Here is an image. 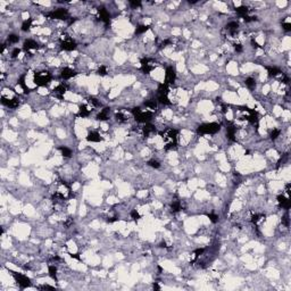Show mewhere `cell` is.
Segmentation results:
<instances>
[{"instance_id": "cell-22", "label": "cell", "mask_w": 291, "mask_h": 291, "mask_svg": "<svg viewBox=\"0 0 291 291\" xmlns=\"http://www.w3.org/2000/svg\"><path fill=\"white\" fill-rule=\"evenodd\" d=\"M158 96H167L169 94V85L166 83H160L157 89Z\"/></svg>"}, {"instance_id": "cell-45", "label": "cell", "mask_w": 291, "mask_h": 291, "mask_svg": "<svg viewBox=\"0 0 291 291\" xmlns=\"http://www.w3.org/2000/svg\"><path fill=\"white\" fill-rule=\"evenodd\" d=\"M282 29L286 31V32H289V31H291V24L289 22H283L282 23Z\"/></svg>"}, {"instance_id": "cell-10", "label": "cell", "mask_w": 291, "mask_h": 291, "mask_svg": "<svg viewBox=\"0 0 291 291\" xmlns=\"http://www.w3.org/2000/svg\"><path fill=\"white\" fill-rule=\"evenodd\" d=\"M98 18L100 22L108 25L110 22V14L108 13V10L105 7H100V8H98Z\"/></svg>"}, {"instance_id": "cell-56", "label": "cell", "mask_w": 291, "mask_h": 291, "mask_svg": "<svg viewBox=\"0 0 291 291\" xmlns=\"http://www.w3.org/2000/svg\"><path fill=\"white\" fill-rule=\"evenodd\" d=\"M153 288L155 289V290H159V289H160V286H158V283H156V282L153 284Z\"/></svg>"}, {"instance_id": "cell-2", "label": "cell", "mask_w": 291, "mask_h": 291, "mask_svg": "<svg viewBox=\"0 0 291 291\" xmlns=\"http://www.w3.org/2000/svg\"><path fill=\"white\" fill-rule=\"evenodd\" d=\"M51 74L48 71H41V72H36L34 73V77H33V81L36 83L38 87H46L50 83Z\"/></svg>"}, {"instance_id": "cell-43", "label": "cell", "mask_w": 291, "mask_h": 291, "mask_svg": "<svg viewBox=\"0 0 291 291\" xmlns=\"http://www.w3.org/2000/svg\"><path fill=\"white\" fill-rule=\"evenodd\" d=\"M130 215H131V217H132V220L134 221H139L140 218H141V216H140V214L138 213V210L137 209H133L131 210V213H130Z\"/></svg>"}, {"instance_id": "cell-26", "label": "cell", "mask_w": 291, "mask_h": 291, "mask_svg": "<svg viewBox=\"0 0 291 291\" xmlns=\"http://www.w3.org/2000/svg\"><path fill=\"white\" fill-rule=\"evenodd\" d=\"M32 22H33V20H32V18H27V20H25L23 23H22L20 30L23 31V32H27V31H30L31 26H32Z\"/></svg>"}, {"instance_id": "cell-46", "label": "cell", "mask_w": 291, "mask_h": 291, "mask_svg": "<svg viewBox=\"0 0 291 291\" xmlns=\"http://www.w3.org/2000/svg\"><path fill=\"white\" fill-rule=\"evenodd\" d=\"M243 20H245L246 23H250V22L257 20V17L256 16H246V17H243Z\"/></svg>"}, {"instance_id": "cell-21", "label": "cell", "mask_w": 291, "mask_h": 291, "mask_svg": "<svg viewBox=\"0 0 291 291\" xmlns=\"http://www.w3.org/2000/svg\"><path fill=\"white\" fill-rule=\"evenodd\" d=\"M109 108L106 107L104 108L101 112L99 113L97 115V119H99V121H107L108 118H109Z\"/></svg>"}, {"instance_id": "cell-51", "label": "cell", "mask_w": 291, "mask_h": 291, "mask_svg": "<svg viewBox=\"0 0 291 291\" xmlns=\"http://www.w3.org/2000/svg\"><path fill=\"white\" fill-rule=\"evenodd\" d=\"M250 42H251V46H252V48H255V49H258V48H262V47L259 46V45H258V43H257V42H256V41H255V39H251Z\"/></svg>"}, {"instance_id": "cell-34", "label": "cell", "mask_w": 291, "mask_h": 291, "mask_svg": "<svg viewBox=\"0 0 291 291\" xmlns=\"http://www.w3.org/2000/svg\"><path fill=\"white\" fill-rule=\"evenodd\" d=\"M165 150H174V149L178 148V142L173 141V142H166V146L164 147Z\"/></svg>"}, {"instance_id": "cell-47", "label": "cell", "mask_w": 291, "mask_h": 291, "mask_svg": "<svg viewBox=\"0 0 291 291\" xmlns=\"http://www.w3.org/2000/svg\"><path fill=\"white\" fill-rule=\"evenodd\" d=\"M20 48H14L13 51H11V58H16V57L20 55Z\"/></svg>"}, {"instance_id": "cell-9", "label": "cell", "mask_w": 291, "mask_h": 291, "mask_svg": "<svg viewBox=\"0 0 291 291\" xmlns=\"http://www.w3.org/2000/svg\"><path fill=\"white\" fill-rule=\"evenodd\" d=\"M175 80H176L175 70L172 66L166 67V71H165V81H164V83H166L167 85H169V84H173L174 82H175Z\"/></svg>"}, {"instance_id": "cell-19", "label": "cell", "mask_w": 291, "mask_h": 291, "mask_svg": "<svg viewBox=\"0 0 291 291\" xmlns=\"http://www.w3.org/2000/svg\"><path fill=\"white\" fill-rule=\"evenodd\" d=\"M91 114V109L89 108V106L88 105H82V106H80V108H79V113H77V116L79 117H88L89 115Z\"/></svg>"}, {"instance_id": "cell-15", "label": "cell", "mask_w": 291, "mask_h": 291, "mask_svg": "<svg viewBox=\"0 0 291 291\" xmlns=\"http://www.w3.org/2000/svg\"><path fill=\"white\" fill-rule=\"evenodd\" d=\"M277 203H279V206L284 208L286 210H288L290 208V199L286 198L284 194H279L277 196Z\"/></svg>"}, {"instance_id": "cell-20", "label": "cell", "mask_w": 291, "mask_h": 291, "mask_svg": "<svg viewBox=\"0 0 291 291\" xmlns=\"http://www.w3.org/2000/svg\"><path fill=\"white\" fill-rule=\"evenodd\" d=\"M225 29L228 30V32L230 33L231 36H235V33H238V29H239V24L237 22H230L228 23Z\"/></svg>"}, {"instance_id": "cell-36", "label": "cell", "mask_w": 291, "mask_h": 291, "mask_svg": "<svg viewBox=\"0 0 291 291\" xmlns=\"http://www.w3.org/2000/svg\"><path fill=\"white\" fill-rule=\"evenodd\" d=\"M7 41L9 43H17L20 41V36H16V34H9L8 38H7Z\"/></svg>"}, {"instance_id": "cell-18", "label": "cell", "mask_w": 291, "mask_h": 291, "mask_svg": "<svg viewBox=\"0 0 291 291\" xmlns=\"http://www.w3.org/2000/svg\"><path fill=\"white\" fill-rule=\"evenodd\" d=\"M235 133H237V128L232 124H229L226 126V137L230 141H235Z\"/></svg>"}, {"instance_id": "cell-29", "label": "cell", "mask_w": 291, "mask_h": 291, "mask_svg": "<svg viewBox=\"0 0 291 291\" xmlns=\"http://www.w3.org/2000/svg\"><path fill=\"white\" fill-rule=\"evenodd\" d=\"M48 273L52 280L57 281V268L55 265H49L48 266Z\"/></svg>"}, {"instance_id": "cell-12", "label": "cell", "mask_w": 291, "mask_h": 291, "mask_svg": "<svg viewBox=\"0 0 291 291\" xmlns=\"http://www.w3.org/2000/svg\"><path fill=\"white\" fill-rule=\"evenodd\" d=\"M39 48V45L36 43L34 40H32V39H27V40L24 41V43H23V49L27 52V51H31V50H36Z\"/></svg>"}, {"instance_id": "cell-11", "label": "cell", "mask_w": 291, "mask_h": 291, "mask_svg": "<svg viewBox=\"0 0 291 291\" xmlns=\"http://www.w3.org/2000/svg\"><path fill=\"white\" fill-rule=\"evenodd\" d=\"M1 104L2 105H5L6 107H9V108H16L18 107V105H20V99L18 98H6L5 96H2L1 97Z\"/></svg>"}, {"instance_id": "cell-54", "label": "cell", "mask_w": 291, "mask_h": 291, "mask_svg": "<svg viewBox=\"0 0 291 291\" xmlns=\"http://www.w3.org/2000/svg\"><path fill=\"white\" fill-rule=\"evenodd\" d=\"M282 82H283L284 84H288V83H289V77L286 76V75H283V74H282Z\"/></svg>"}, {"instance_id": "cell-49", "label": "cell", "mask_w": 291, "mask_h": 291, "mask_svg": "<svg viewBox=\"0 0 291 291\" xmlns=\"http://www.w3.org/2000/svg\"><path fill=\"white\" fill-rule=\"evenodd\" d=\"M130 5H131V7H133V8H138V7L141 6V1H133V0H131V1H130Z\"/></svg>"}, {"instance_id": "cell-13", "label": "cell", "mask_w": 291, "mask_h": 291, "mask_svg": "<svg viewBox=\"0 0 291 291\" xmlns=\"http://www.w3.org/2000/svg\"><path fill=\"white\" fill-rule=\"evenodd\" d=\"M75 75H76V72L74 71V70H72V68H70V67H64L60 72V76L64 80H70V79L74 77Z\"/></svg>"}, {"instance_id": "cell-28", "label": "cell", "mask_w": 291, "mask_h": 291, "mask_svg": "<svg viewBox=\"0 0 291 291\" xmlns=\"http://www.w3.org/2000/svg\"><path fill=\"white\" fill-rule=\"evenodd\" d=\"M18 85L22 87L24 93H29V92H30V89H29V87L26 85V83H25V75H22V76L18 79Z\"/></svg>"}, {"instance_id": "cell-44", "label": "cell", "mask_w": 291, "mask_h": 291, "mask_svg": "<svg viewBox=\"0 0 291 291\" xmlns=\"http://www.w3.org/2000/svg\"><path fill=\"white\" fill-rule=\"evenodd\" d=\"M205 248H198V249H196V250L193 251V257H194V259H197L199 256H201L205 252Z\"/></svg>"}, {"instance_id": "cell-17", "label": "cell", "mask_w": 291, "mask_h": 291, "mask_svg": "<svg viewBox=\"0 0 291 291\" xmlns=\"http://www.w3.org/2000/svg\"><path fill=\"white\" fill-rule=\"evenodd\" d=\"M85 139H87V141H89V142H100V141L104 140L101 135L98 132H96V131L89 133Z\"/></svg>"}, {"instance_id": "cell-4", "label": "cell", "mask_w": 291, "mask_h": 291, "mask_svg": "<svg viewBox=\"0 0 291 291\" xmlns=\"http://www.w3.org/2000/svg\"><path fill=\"white\" fill-rule=\"evenodd\" d=\"M10 273H11V275H13V277H14V280L16 281V283L18 284L20 288L25 289V288L31 286V279L30 277H27L25 274L17 273V272H14V271H10Z\"/></svg>"}, {"instance_id": "cell-58", "label": "cell", "mask_w": 291, "mask_h": 291, "mask_svg": "<svg viewBox=\"0 0 291 291\" xmlns=\"http://www.w3.org/2000/svg\"><path fill=\"white\" fill-rule=\"evenodd\" d=\"M159 247H162V248H166V247H167V246H166V242H165V241H164V242H162Z\"/></svg>"}, {"instance_id": "cell-6", "label": "cell", "mask_w": 291, "mask_h": 291, "mask_svg": "<svg viewBox=\"0 0 291 291\" xmlns=\"http://www.w3.org/2000/svg\"><path fill=\"white\" fill-rule=\"evenodd\" d=\"M178 134H179V131L175 130V128H166L164 132H159V135H160L166 142H173V141H176Z\"/></svg>"}, {"instance_id": "cell-32", "label": "cell", "mask_w": 291, "mask_h": 291, "mask_svg": "<svg viewBox=\"0 0 291 291\" xmlns=\"http://www.w3.org/2000/svg\"><path fill=\"white\" fill-rule=\"evenodd\" d=\"M263 218H265V216L262 214H254L252 216H251V222H252V224H257V223H259L261 221H263Z\"/></svg>"}, {"instance_id": "cell-53", "label": "cell", "mask_w": 291, "mask_h": 291, "mask_svg": "<svg viewBox=\"0 0 291 291\" xmlns=\"http://www.w3.org/2000/svg\"><path fill=\"white\" fill-rule=\"evenodd\" d=\"M118 218L117 217H115V216H114V217H107V218H106V221H107L108 223H114V222H116Z\"/></svg>"}, {"instance_id": "cell-23", "label": "cell", "mask_w": 291, "mask_h": 291, "mask_svg": "<svg viewBox=\"0 0 291 291\" xmlns=\"http://www.w3.org/2000/svg\"><path fill=\"white\" fill-rule=\"evenodd\" d=\"M267 73L270 77H276L282 74L281 70H279L277 67H267Z\"/></svg>"}, {"instance_id": "cell-52", "label": "cell", "mask_w": 291, "mask_h": 291, "mask_svg": "<svg viewBox=\"0 0 291 291\" xmlns=\"http://www.w3.org/2000/svg\"><path fill=\"white\" fill-rule=\"evenodd\" d=\"M234 50L237 51V52H242V46L241 45H234Z\"/></svg>"}, {"instance_id": "cell-39", "label": "cell", "mask_w": 291, "mask_h": 291, "mask_svg": "<svg viewBox=\"0 0 291 291\" xmlns=\"http://www.w3.org/2000/svg\"><path fill=\"white\" fill-rule=\"evenodd\" d=\"M158 102L163 104V105H169L171 100L169 99L167 96H158Z\"/></svg>"}, {"instance_id": "cell-48", "label": "cell", "mask_w": 291, "mask_h": 291, "mask_svg": "<svg viewBox=\"0 0 291 291\" xmlns=\"http://www.w3.org/2000/svg\"><path fill=\"white\" fill-rule=\"evenodd\" d=\"M39 290H54L55 288L51 286H48V284H45V286H38Z\"/></svg>"}, {"instance_id": "cell-7", "label": "cell", "mask_w": 291, "mask_h": 291, "mask_svg": "<svg viewBox=\"0 0 291 291\" xmlns=\"http://www.w3.org/2000/svg\"><path fill=\"white\" fill-rule=\"evenodd\" d=\"M47 17H49L51 20H67L68 11L65 8H58V9L49 13V14H47Z\"/></svg>"}, {"instance_id": "cell-37", "label": "cell", "mask_w": 291, "mask_h": 291, "mask_svg": "<svg viewBox=\"0 0 291 291\" xmlns=\"http://www.w3.org/2000/svg\"><path fill=\"white\" fill-rule=\"evenodd\" d=\"M115 117H116V121L119 123H124L128 121V117H126L124 114H122V113H117V114L115 115Z\"/></svg>"}, {"instance_id": "cell-33", "label": "cell", "mask_w": 291, "mask_h": 291, "mask_svg": "<svg viewBox=\"0 0 291 291\" xmlns=\"http://www.w3.org/2000/svg\"><path fill=\"white\" fill-rule=\"evenodd\" d=\"M149 29H150V27H149L148 25H139L138 27H137V30H135V33H137V34H142V33H144V32H147Z\"/></svg>"}, {"instance_id": "cell-1", "label": "cell", "mask_w": 291, "mask_h": 291, "mask_svg": "<svg viewBox=\"0 0 291 291\" xmlns=\"http://www.w3.org/2000/svg\"><path fill=\"white\" fill-rule=\"evenodd\" d=\"M153 114H155V112H151L148 109H141L140 107H134L132 109V115L134 116L135 121L138 123H142V124L150 122Z\"/></svg>"}, {"instance_id": "cell-31", "label": "cell", "mask_w": 291, "mask_h": 291, "mask_svg": "<svg viewBox=\"0 0 291 291\" xmlns=\"http://www.w3.org/2000/svg\"><path fill=\"white\" fill-rule=\"evenodd\" d=\"M245 83H246V85H247V88H248V89H250V90H254V89H255L256 82H255V80H254L252 77H248V79H246Z\"/></svg>"}, {"instance_id": "cell-30", "label": "cell", "mask_w": 291, "mask_h": 291, "mask_svg": "<svg viewBox=\"0 0 291 291\" xmlns=\"http://www.w3.org/2000/svg\"><path fill=\"white\" fill-rule=\"evenodd\" d=\"M235 11L240 16H242V17H246V16L248 15V13H249V9L246 6H240V7H237L235 8Z\"/></svg>"}, {"instance_id": "cell-57", "label": "cell", "mask_w": 291, "mask_h": 291, "mask_svg": "<svg viewBox=\"0 0 291 291\" xmlns=\"http://www.w3.org/2000/svg\"><path fill=\"white\" fill-rule=\"evenodd\" d=\"M286 193H288V194L290 193V184H289V183H288V184H286Z\"/></svg>"}, {"instance_id": "cell-3", "label": "cell", "mask_w": 291, "mask_h": 291, "mask_svg": "<svg viewBox=\"0 0 291 291\" xmlns=\"http://www.w3.org/2000/svg\"><path fill=\"white\" fill-rule=\"evenodd\" d=\"M221 130V125L218 123H205L197 128L198 134H215Z\"/></svg>"}, {"instance_id": "cell-38", "label": "cell", "mask_w": 291, "mask_h": 291, "mask_svg": "<svg viewBox=\"0 0 291 291\" xmlns=\"http://www.w3.org/2000/svg\"><path fill=\"white\" fill-rule=\"evenodd\" d=\"M89 104L91 105L92 107H99V106H100V101L98 100L97 98H94V97L89 98Z\"/></svg>"}, {"instance_id": "cell-8", "label": "cell", "mask_w": 291, "mask_h": 291, "mask_svg": "<svg viewBox=\"0 0 291 291\" xmlns=\"http://www.w3.org/2000/svg\"><path fill=\"white\" fill-rule=\"evenodd\" d=\"M156 67V63L155 60L150 59V58H143L141 59V71L144 74H149L150 72H153Z\"/></svg>"}, {"instance_id": "cell-42", "label": "cell", "mask_w": 291, "mask_h": 291, "mask_svg": "<svg viewBox=\"0 0 291 291\" xmlns=\"http://www.w3.org/2000/svg\"><path fill=\"white\" fill-rule=\"evenodd\" d=\"M207 217L209 218V221L212 222V223H217V222H218V215L214 214V213L207 214Z\"/></svg>"}, {"instance_id": "cell-41", "label": "cell", "mask_w": 291, "mask_h": 291, "mask_svg": "<svg viewBox=\"0 0 291 291\" xmlns=\"http://www.w3.org/2000/svg\"><path fill=\"white\" fill-rule=\"evenodd\" d=\"M107 73H108L107 67L104 66V65L99 67V68H98V71H97V74H98V75H100V76H105V75H107Z\"/></svg>"}, {"instance_id": "cell-14", "label": "cell", "mask_w": 291, "mask_h": 291, "mask_svg": "<svg viewBox=\"0 0 291 291\" xmlns=\"http://www.w3.org/2000/svg\"><path fill=\"white\" fill-rule=\"evenodd\" d=\"M66 90H67L66 85H64V84L61 83V84L57 85V87L54 89L52 94H54L56 98H58V99H63V98H64V94H65V92H66Z\"/></svg>"}, {"instance_id": "cell-5", "label": "cell", "mask_w": 291, "mask_h": 291, "mask_svg": "<svg viewBox=\"0 0 291 291\" xmlns=\"http://www.w3.org/2000/svg\"><path fill=\"white\" fill-rule=\"evenodd\" d=\"M60 48L65 51H73L76 49V42L72 39L70 36L65 34L60 39Z\"/></svg>"}, {"instance_id": "cell-27", "label": "cell", "mask_w": 291, "mask_h": 291, "mask_svg": "<svg viewBox=\"0 0 291 291\" xmlns=\"http://www.w3.org/2000/svg\"><path fill=\"white\" fill-rule=\"evenodd\" d=\"M182 209V206H181V201L180 200H173L172 204H171V210L173 213H178Z\"/></svg>"}, {"instance_id": "cell-55", "label": "cell", "mask_w": 291, "mask_h": 291, "mask_svg": "<svg viewBox=\"0 0 291 291\" xmlns=\"http://www.w3.org/2000/svg\"><path fill=\"white\" fill-rule=\"evenodd\" d=\"M70 256H71L72 258H74V259L80 261V256H79V254H70Z\"/></svg>"}, {"instance_id": "cell-16", "label": "cell", "mask_w": 291, "mask_h": 291, "mask_svg": "<svg viewBox=\"0 0 291 291\" xmlns=\"http://www.w3.org/2000/svg\"><path fill=\"white\" fill-rule=\"evenodd\" d=\"M156 132V128H155V125H153L151 123H146L144 125H143L142 128V133H143V137H149L151 133H155Z\"/></svg>"}, {"instance_id": "cell-24", "label": "cell", "mask_w": 291, "mask_h": 291, "mask_svg": "<svg viewBox=\"0 0 291 291\" xmlns=\"http://www.w3.org/2000/svg\"><path fill=\"white\" fill-rule=\"evenodd\" d=\"M58 150L60 151L63 157H65V158H71L72 157V150L70 148L65 147V146H60V147L58 148Z\"/></svg>"}, {"instance_id": "cell-25", "label": "cell", "mask_w": 291, "mask_h": 291, "mask_svg": "<svg viewBox=\"0 0 291 291\" xmlns=\"http://www.w3.org/2000/svg\"><path fill=\"white\" fill-rule=\"evenodd\" d=\"M144 107L147 108L148 110H151V112H155L156 108H157V101L153 100V99H150L148 101L144 102Z\"/></svg>"}, {"instance_id": "cell-40", "label": "cell", "mask_w": 291, "mask_h": 291, "mask_svg": "<svg viewBox=\"0 0 291 291\" xmlns=\"http://www.w3.org/2000/svg\"><path fill=\"white\" fill-rule=\"evenodd\" d=\"M280 134H281V131L279 130V128H274V130H272L271 132V139L272 140H276V139L280 137Z\"/></svg>"}, {"instance_id": "cell-35", "label": "cell", "mask_w": 291, "mask_h": 291, "mask_svg": "<svg viewBox=\"0 0 291 291\" xmlns=\"http://www.w3.org/2000/svg\"><path fill=\"white\" fill-rule=\"evenodd\" d=\"M147 164H148V166L153 167V169H159L160 167V163L158 160H156V159H150V160H148Z\"/></svg>"}, {"instance_id": "cell-50", "label": "cell", "mask_w": 291, "mask_h": 291, "mask_svg": "<svg viewBox=\"0 0 291 291\" xmlns=\"http://www.w3.org/2000/svg\"><path fill=\"white\" fill-rule=\"evenodd\" d=\"M169 45H171V40H169V39H166V40H164L163 42L160 43L159 48H165V47H167Z\"/></svg>"}]
</instances>
